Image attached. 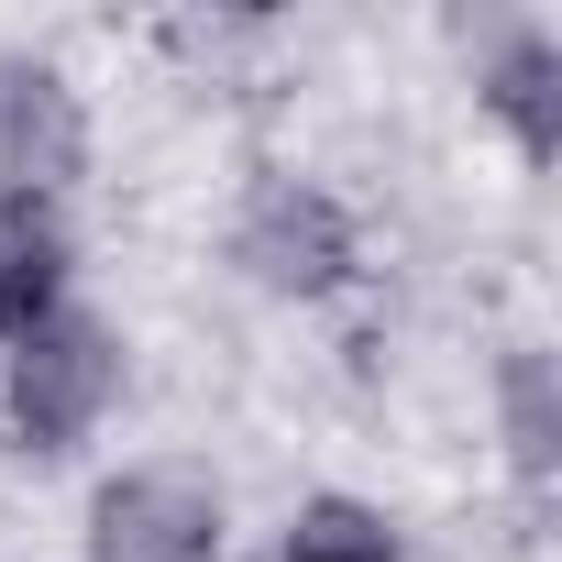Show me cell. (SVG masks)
<instances>
[{
    "label": "cell",
    "mask_w": 562,
    "mask_h": 562,
    "mask_svg": "<svg viewBox=\"0 0 562 562\" xmlns=\"http://www.w3.org/2000/svg\"><path fill=\"white\" fill-rule=\"evenodd\" d=\"M111 375H122V353H111L100 321H78V310L34 321V331L12 342V430H23L34 452H67V441L111 408Z\"/></svg>",
    "instance_id": "cell-1"
},
{
    "label": "cell",
    "mask_w": 562,
    "mask_h": 562,
    "mask_svg": "<svg viewBox=\"0 0 562 562\" xmlns=\"http://www.w3.org/2000/svg\"><path fill=\"white\" fill-rule=\"evenodd\" d=\"M100 562H221V507L188 474H122L89 518Z\"/></svg>",
    "instance_id": "cell-2"
},
{
    "label": "cell",
    "mask_w": 562,
    "mask_h": 562,
    "mask_svg": "<svg viewBox=\"0 0 562 562\" xmlns=\"http://www.w3.org/2000/svg\"><path fill=\"white\" fill-rule=\"evenodd\" d=\"M243 265L265 276V288H299V299H321V288H342L353 232H342V210H331L321 188L276 177V188H254V210H243Z\"/></svg>",
    "instance_id": "cell-3"
},
{
    "label": "cell",
    "mask_w": 562,
    "mask_h": 562,
    "mask_svg": "<svg viewBox=\"0 0 562 562\" xmlns=\"http://www.w3.org/2000/svg\"><path fill=\"white\" fill-rule=\"evenodd\" d=\"M89 155V122L67 100L56 67H0V199H34L56 177H78Z\"/></svg>",
    "instance_id": "cell-4"
},
{
    "label": "cell",
    "mask_w": 562,
    "mask_h": 562,
    "mask_svg": "<svg viewBox=\"0 0 562 562\" xmlns=\"http://www.w3.org/2000/svg\"><path fill=\"white\" fill-rule=\"evenodd\" d=\"M56 288H67V232L45 221V199H0V342L56 321Z\"/></svg>",
    "instance_id": "cell-5"
},
{
    "label": "cell",
    "mask_w": 562,
    "mask_h": 562,
    "mask_svg": "<svg viewBox=\"0 0 562 562\" xmlns=\"http://www.w3.org/2000/svg\"><path fill=\"white\" fill-rule=\"evenodd\" d=\"M288 562H397V529H386L375 507H342V496H321V507H299V529H288Z\"/></svg>",
    "instance_id": "cell-6"
},
{
    "label": "cell",
    "mask_w": 562,
    "mask_h": 562,
    "mask_svg": "<svg viewBox=\"0 0 562 562\" xmlns=\"http://www.w3.org/2000/svg\"><path fill=\"white\" fill-rule=\"evenodd\" d=\"M551 78H562V56H551L540 34H518V45L496 56V111L518 122L529 155H551V133H562V122H551Z\"/></svg>",
    "instance_id": "cell-7"
},
{
    "label": "cell",
    "mask_w": 562,
    "mask_h": 562,
    "mask_svg": "<svg viewBox=\"0 0 562 562\" xmlns=\"http://www.w3.org/2000/svg\"><path fill=\"white\" fill-rule=\"evenodd\" d=\"M518 463H551V408H540V364H518Z\"/></svg>",
    "instance_id": "cell-8"
}]
</instances>
